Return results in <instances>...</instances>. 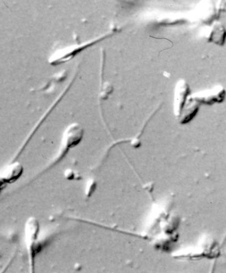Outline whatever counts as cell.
Listing matches in <instances>:
<instances>
[{"instance_id": "3", "label": "cell", "mask_w": 226, "mask_h": 273, "mask_svg": "<svg viewBox=\"0 0 226 273\" xmlns=\"http://www.w3.org/2000/svg\"><path fill=\"white\" fill-rule=\"evenodd\" d=\"M26 237L27 245L31 250V259L33 258V249L34 248L35 241L37 239L39 232V223L36 220L33 218L30 219L26 227Z\"/></svg>"}, {"instance_id": "1", "label": "cell", "mask_w": 226, "mask_h": 273, "mask_svg": "<svg viewBox=\"0 0 226 273\" xmlns=\"http://www.w3.org/2000/svg\"><path fill=\"white\" fill-rule=\"evenodd\" d=\"M105 37H97L79 44H74L58 49L50 56L49 62L52 65H58L68 61L75 56L100 42Z\"/></svg>"}, {"instance_id": "2", "label": "cell", "mask_w": 226, "mask_h": 273, "mask_svg": "<svg viewBox=\"0 0 226 273\" xmlns=\"http://www.w3.org/2000/svg\"><path fill=\"white\" fill-rule=\"evenodd\" d=\"M84 136V130L78 123H74L65 130L62 140L61 152L58 159L62 158L71 149L78 145Z\"/></svg>"}]
</instances>
